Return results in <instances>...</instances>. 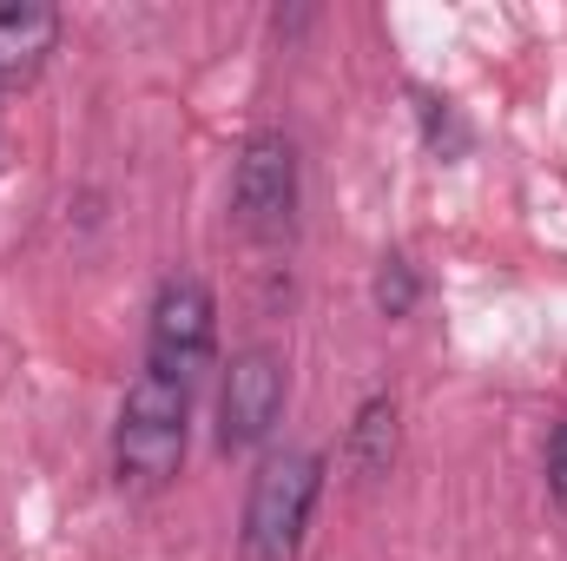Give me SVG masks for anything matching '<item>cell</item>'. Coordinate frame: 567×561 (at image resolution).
<instances>
[{
    "label": "cell",
    "instance_id": "8992f818",
    "mask_svg": "<svg viewBox=\"0 0 567 561\" xmlns=\"http://www.w3.org/2000/svg\"><path fill=\"white\" fill-rule=\"evenodd\" d=\"M53 40H60V13H53V7H40V0L0 7V93L27 86V80L47 67Z\"/></svg>",
    "mask_w": 567,
    "mask_h": 561
},
{
    "label": "cell",
    "instance_id": "7a4b0ae2",
    "mask_svg": "<svg viewBox=\"0 0 567 561\" xmlns=\"http://www.w3.org/2000/svg\"><path fill=\"white\" fill-rule=\"evenodd\" d=\"M323 489V456L310 449H278L258 462L251 496H245V555L251 561H297L310 509Z\"/></svg>",
    "mask_w": 567,
    "mask_h": 561
},
{
    "label": "cell",
    "instance_id": "5b68a950",
    "mask_svg": "<svg viewBox=\"0 0 567 561\" xmlns=\"http://www.w3.org/2000/svg\"><path fill=\"white\" fill-rule=\"evenodd\" d=\"M278 410H284V357L271 344L238 350L231 370H225V390H218V449L225 456L258 449L278 429Z\"/></svg>",
    "mask_w": 567,
    "mask_h": 561
},
{
    "label": "cell",
    "instance_id": "ba28073f",
    "mask_svg": "<svg viewBox=\"0 0 567 561\" xmlns=\"http://www.w3.org/2000/svg\"><path fill=\"white\" fill-rule=\"evenodd\" d=\"M377 310L383 317H410L416 310V272H410V258H383L377 265Z\"/></svg>",
    "mask_w": 567,
    "mask_h": 561
},
{
    "label": "cell",
    "instance_id": "3957f363",
    "mask_svg": "<svg viewBox=\"0 0 567 561\" xmlns=\"http://www.w3.org/2000/svg\"><path fill=\"white\" fill-rule=\"evenodd\" d=\"M212 344H218V304L205 278L178 272V278L158 284V304H152V337H145V370L192 390L205 370H212Z\"/></svg>",
    "mask_w": 567,
    "mask_h": 561
},
{
    "label": "cell",
    "instance_id": "6da1fadb",
    "mask_svg": "<svg viewBox=\"0 0 567 561\" xmlns=\"http://www.w3.org/2000/svg\"><path fill=\"white\" fill-rule=\"evenodd\" d=\"M185 417H192V390L165 384L145 370L126 390V410L113 429V469L126 489H165L185 462Z\"/></svg>",
    "mask_w": 567,
    "mask_h": 561
},
{
    "label": "cell",
    "instance_id": "52a82bcc",
    "mask_svg": "<svg viewBox=\"0 0 567 561\" xmlns=\"http://www.w3.org/2000/svg\"><path fill=\"white\" fill-rule=\"evenodd\" d=\"M396 436H403V417H396V404L390 397H370L357 422H350V469L370 482V476H390V462H396Z\"/></svg>",
    "mask_w": 567,
    "mask_h": 561
},
{
    "label": "cell",
    "instance_id": "9c48e42d",
    "mask_svg": "<svg viewBox=\"0 0 567 561\" xmlns=\"http://www.w3.org/2000/svg\"><path fill=\"white\" fill-rule=\"evenodd\" d=\"M548 489H555V502L567 509V422L548 436Z\"/></svg>",
    "mask_w": 567,
    "mask_h": 561
},
{
    "label": "cell",
    "instance_id": "277c9868",
    "mask_svg": "<svg viewBox=\"0 0 567 561\" xmlns=\"http://www.w3.org/2000/svg\"><path fill=\"white\" fill-rule=\"evenodd\" d=\"M231 218L245 238L278 245L297 225V145L284 133H251L231 172Z\"/></svg>",
    "mask_w": 567,
    "mask_h": 561
}]
</instances>
